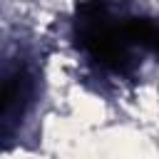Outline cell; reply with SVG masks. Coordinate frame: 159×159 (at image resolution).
Instances as JSON below:
<instances>
[{
    "mask_svg": "<svg viewBox=\"0 0 159 159\" xmlns=\"http://www.w3.org/2000/svg\"><path fill=\"white\" fill-rule=\"evenodd\" d=\"M124 17L117 15L112 0H82L75 15V40L80 50L102 70L132 75L137 70L134 45L127 37Z\"/></svg>",
    "mask_w": 159,
    "mask_h": 159,
    "instance_id": "1",
    "label": "cell"
},
{
    "mask_svg": "<svg viewBox=\"0 0 159 159\" xmlns=\"http://www.w3.org/2000/svg\"><path fill=\"white\" fill-rule=\"evenodd\" d=\"M35 99V75L20 62L0 65V152H5L20 134L25 117Z\"/></svg>",
    "mask_w": 159,
    "mask_h": 159,
    "instance_id": "2",
    "label": "cell"
},
{
    "mask_svg": "<svg viewBox=\"0 0 159 159\" xmlns=\"http://www.w3.org/2000/svg\"><path fill=\"white\" fill-rule=\"evenodd\" d=\"M124 30L134 50L159 55V20L157 17H124Z\"/></svg>",
    "mask_w": 159,
    "mask_h": 159,
    "instance_id": "3",
    "label": "cell"
}]
</instances>
